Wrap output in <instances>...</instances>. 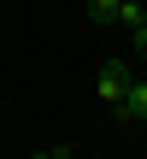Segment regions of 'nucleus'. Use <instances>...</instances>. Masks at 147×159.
<instances>
[{
	"label": "nucleus",
	"instance_id": "obj_1",
	"mask_svg": "<svg viewBox=\"0 0 147 159\" xmlns=\"http://www.w3.org/2000/svg\"><path fill=\"white\" fill-rule=\"evenodd\" d=\"M130 77H136V71H130L124 59H112V65H100V89H94V94H100V106H106V112H118V100H124V89H130Z\"/></svg>",
	"mask_w": 147,
	"mask_h": 159
},
{
	"label": "nucleus",
	"instance_id": "obj_2",
	"mask_svg": "<svg viewBox=\"0 0 147 159\" xmlns=\"http://www.w3.org/2000/svg\"><path fill=\"white\" fill-rule=\"evenodd\" d=\"M118 118H130V124L147 118V77H130V89H124V100H118Z\"/></svg>",
	"mask_w": 147,
	"mask_h": 159
},
{
	"label": "nucleus",
	"instance_id": "obj_3",
	"mask_svg": "<svg viewBox=\"0 0 147 159\" xmlns=\"http://www.w3.org/2000/svg\"><path fill=\"white\" fill-rule=\"evenodd\" d=\"M88 18H100V24L118 18V0H88Z\"/></svg>",
	"mask_w": 147,
	"mask_h": 159
},
{
	"label": "nucleus",
	"instance_id": "obj_4",
	"mask_svg": "<svg viewBox=\"0 0 147 159\" xmlns=\"http://www.w3.org/2000/svg\"><path fill=\"white\" fill-rule=\"evenodd\" d=\"M130 35H136V53H141V59H147V12H141V18H136V24H130Z\"/></svg>",
	"mask_w": 147,
	"mask_h": 159
},
{
	"label": "nucleus",
	"instance_id": "obj_5",
	"mask_svg": "<svg viewBox=\"0 0 147 159\" xmlns=\"http://www.w3.org/2000/svg\"><path fill=\"white\" fill-rule=\"evenodd\" d=\"M65 153H71V148H53V153H35V159H65Z\"/></svg>",
	"mask_w": 147,
	"mask_h": 159
},
{
	"label": "nucleus",
	"instance_id": "obj_6",
	"mask_svg": "<svg viewBox=\"0 0 147 159\" xmlns=\"http://www.w3.org/2000/svg\"><path fill=\"white\" fill-rule=\"evenodd\" d=\"M141 6H147V0H141Z\"/></svg>",
	"mask_w": 147,
	"mask_h": 159
},
{
	"label": "nucleus",
	"instance_id": "obj_7",
	"mask_svg": "<svg viewBox=\"0 0 147 159\" xmlns=\"http://www.w3.org/2000/svg\"><path fill=\"white\" fill-rule=\"evenodd\" d=\"M65 159H71V153H65Z\"/></svg>",
	"mask_w": 147,
	"mask_h": 159
}]
</instances>
